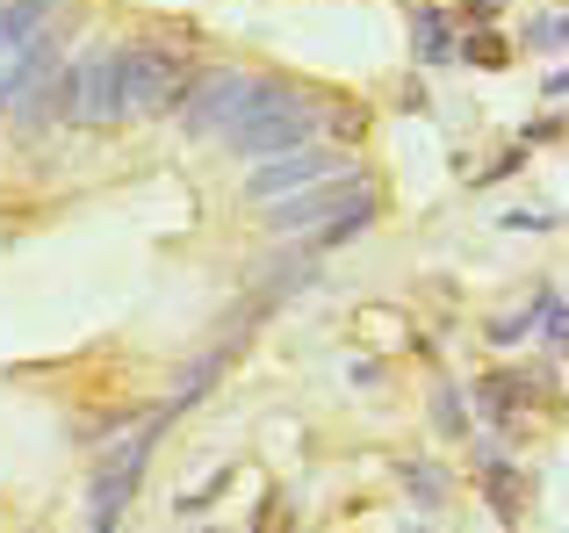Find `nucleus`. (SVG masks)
I'll return each mask as SVG.
<instances>
[{
  "mask_svg": "<svg viewBox=\"0 0 569 533\" xmlns=\"http://www.w3.org/2000/svg\"><path fill=\"white\" fill-rule=\"evenodd\" d=\"M533 43H541V51H562V14H541V22H533Z\"/></svg>",
  "mask_w": 569,
  "mask_h": 533,
  "instance_id": "nucleus-11",
  "label": "nucleus"
},
{
  "mask_svg": "<svg viewBox=\"0 0 569 533\" xmlns=\"http://www.w3.org/2000/svg\"><path fill=\"white\" fill-rule=\"evenodd\" d=\"M339 167H347V159L325 152V144H296V152H274L260 173H252V195H260V202H281V195H296V188L325 181V173H339Z\"/></svg>",
  "mask_w": 569,
  "mask_h": 533,
  "instance_id": "nucleus-7",
  "label": "nucleus"
},
{
  "mask_svg": "<svg viewBox=\"0 0 569 533\" xmlns=\"http://www.w3.org/2000/svg\"><path fill=\"white\" fill-rule=\"evenodd\" d=\"M231 152H246V159H274V152H296V144H310L318 138V101L303 94V87H274V80H260V94H252V109L238 115L231 130Z\"/></svg>",
  "mask_w": 569,
  "mask_h": 533,
  "instance_id": "nucleus-3",
  "label": "nucleus"
},
{
  "mask_svg": "<svg viewBox=\"0 0 569 533\" xmlns=\"http://www.w3.org/2000/svg\"><path fill=\"white\" fill-rule=\"evenodd\" d=\"M267 210H274L267 224H274L281 239H325V245H339V239H353V231L376 217V188L347 181V167H339V173H325V181L296 188V195L267 202Z\"/></svg>",
  "mask_w": 569,
  "mask_h": 533,
  "instance_id": "nucleus-2",
  "label": "nucleus"
},
{
  "mask_svg": "<svg viewBox=\"0 0 569 533\" xmlns=\"http://www.w3.org/2000/svg\"><path fill=\"white\" fill-rule=\"evenodd\" d=\"M159 433H167V419H152L123 454H109V462H101V476H94V512H87L94 526H116V520H123V505L138 497V476H144V462H152Z\"/></svg>",
  "mask_w": 569,
  "mask_h": 533,
  "instance_id": "nucleus-6",
  "label": "nucleus"
},
{
  "mask_svg": "<svg viewBox=\"0 0 569 533\" xmlns=\"http://www.w3.org/2000/svg\"><path fill=\"white\" fill-rule=\"evenodd\" d=\"M252 94H260V80H252V72L217 66V72H202V80L181 94V123L194 130V138H223V130L252 109Z\"/></svg>",
  "mask_w": 569,
  "mask_h": 533,
  "instance_id": "nucleus-5",
  "label": "nucleus"
},
{
  "mask_svg": "<svg viewBox=\"0 0 569 533\" xmlns=\"http://www.w3.org/2000/svg\"><path fill=\"white\" fill-rule=\"evenodd\" d=\"M483 491H490V505H498V520H519V505L533 497V483H527V469H512V462H498V454H483Z\"/></svg>",
  "mask_w": 569,
  "mask_h": 533,
  "instance_id": "nucleus-8",
  "label": "nucleus"
},
{
  "mask_svg": "<svg viewBox=\"0 0 569 533\" xmlns=\"http://www.w3.org/2000/svg\"><path fill=\"white\" fill-rule=\"evenodd\" d=\"M217 375H223V353H202V361H194L188 375H181V390H173V411H181V404H194V396H202Z\"/></svg>",
  "mask_w": 569,
  "mask_h": 533,
  "instance_id": "nucleus-10",
  "label": "nucleus"
},
{
  "mask_svg": "<svg viewBox=\"0 0 569 533\" xmlns=\"http://www.w3.org/2000/svg\"><path fill=\"white\" fill-rule=\"evenodd\" d=\"M173 94H181V58L159 43H123L43 87L51 115H80V123H138V115L173 109Z\"/></svg>",
  "mask_w": 569,
  "mask_h": 533,
  "instance_id": "nucleus-1",
  "label": "nucleus"
},
{
  "mask_svg": "<svg viewBox=\"0 0 569 533\" xmlns=\"http://www.w3.org/2000/svg\"><path fill=\"white\" fill-rule=\"evenodd\" d=\"M418 51H426V66H447L455 58V43H447V22L432 8H418Z\"/></svg>",
  "mask_w": 569,
  "mask_h": 533,
  "instance_id": "nucleus-9",
  "label": "nucleus"
},
{
  "mask_svg": "<svg viewBox=\"0 0 569 533\" xmlns=\"http://www.w3.org/2000/svg\"><path fill=\"white\" fill-rule=\"evenodd\" d=\"M58 8H66V0H8V8H0V101L43 66Z\"/></svg>",
  "mask_w": 569,
  "mask_h": 533,
  "instance_id": "nucleus-4",
  "label": "nucleus"
}]
</instances>
